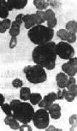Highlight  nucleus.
Returning <instances> with one entry per match:
<instances>
[{"mask_svg": "<svg viewBox=\"0 0 77 131\" xmlns=\"http://www.w3.org/2000/svg\"><path fill=\"white\" fill-rule=\"evenodd\" d=\"M32 121L38 129H46L50 123V115L46 109L40 108L34 113Z\"/></svg>", "mask_w": 77, "mask_h": 131, "instance_id": "obj_5", "label": "nucleus"}, {"mask_svg": "<svg viewBox=\"0 0 77 131\" xmlns=\"http://www.w3.org/2000/svg\"><path fill=\"white\" fill-rule=\"evenodd\" d=\"M62 70L69 77H74L77 74V58H72L62 65Z\"/></svg>", "mask_w": 77, "mask_h": 131, "instance_id": "obj_7", "label": "nucleus"}, {"mask_svg": "<svg viewBox=\"0 0 77 131\" xmlns=\"http://www.w3.org/2000/svg\"><path fill=\"white\" fill-rule=\"evenodd\" d=\"M34 4L38 9V10L40 11L43 9H46L50 5L49 1H46V0H34Z\"/></svg>", "mask_w": 77, "mask_h": 131, "instance_id": "obj_20", "label": "nucleus"}, {"mask_svg": "<svg viewBox=\"0 0 77 131\" xmlns=\"http://www.w3.org/2000/svg\"><path fill=\"white\" fill-rule=\"evenodd\" d=\"M7 7L9 10L10 11L12 9H21L28 4V0H8L6 1Z\"/></svg>", "mask_w": 77, "mask_h": 131, "instance_id": "obj_11", "label": "nucleus"}, {"mask_svg": "<svg viewBox=\"0 0 77 131\" xmlns=\"http://www.w3.org/2000/svg\"><path fill=\"white\" fill-rule=\"evenodd\" d=\"M33 15L36 25H41V24H43L46 21V16H45L44 11L38 10L36 13H34Z\"/></svg>", "mask_w": 77, "mask_h": 131, "instance_id": "obj_19", "label": "nucleus"}, {"mask_svg": "<svg viewBox=\"0 0 77 131\" xmlns=\"http://www.w3.org/2000/svg\"><path fill=\"white\" fill-rule=\"evenodd\" d=\"M68 81H69V76L66 75L65 73H58V75H56V81L57 84H58V88L60 89H63V88H66L67 84H68Z\"/></svg>", "mask_w": 77, "mask_h": 131, "instance_id": "obj_13", "label": "nucleus"}, {"mask_svg": "<svg viewBox=\"0 0 77 131\" xmlns=\"http://www.w3.org/2000/svg\"><path fill=\"white\" fill-rule=\"evenodd\" d=\"M23 16H24L23 14H19L18 16L16 17V20H15V21H16L17 23L20 24V25H21V24L23 23V21H22V18H23Z\"/></svg>", "mask_w": 77, "mask_h": 131, "instance_id": "obj_31", "label": "nucleus"}, {"mask_svg": "<svg viewBox=\"0 0 77 131\" xmlns=\"http://www.w3.org/2000/svg\"><path fill=\"white\" fill-rule=\"evenodd\" d=\"M63 93L64 99H65L68 102H73V101L74 100V99L76 98V95H74V93L69 92V90L65 89V88H63Z\"/></svg>", "mask_w": 77, "mask_h": 131, "instance_id": "obj_25", "label": "nucleus"}, {"mask_svg": "<svg viewBox=\"0 0 77 131\" xmlns=\"http://www.w3.org/2000/svg\"><path fill=\"white\" fill-rule=\"evenodd\" d=\"M26 78L30 83L39 84L47 80V75L43 67L39 65H28L23 69Z\"/></svg>", "mask_w": 77, "mask_h": 131, "instance_id": "obj_4", "label": "nucleus"}, {"mask_svg": "<svg viewBox=\"0 0 77 131\" xmlns=\"http://www.w3.org/2000/svg\"><path fill=\"white\" fill-rule=\"evenodd\" d=\"M4 123H5L6 125L9 126V128H10L12 130H17V129H19V128H20V124H19L18 121L16 119H15L13 117L6 116V117L4 118Z\"/></svg>", "mask_w": 77, "mask_h": 131, "instance_id": "obj_15", "label": "nucleus"}, {"mask_svg": "<svg viewBox=\"0 0 77 131\" xmlns=\"http://www.w3.org/2000/svg\"><path fill=\"white\" fill-rule=\"evenodd\" d=\"M10 26L11 21L9 19H4L0 21V34H4L9 28H10Z\"/></svg>", "mask_w": 77, "mask_h": 131, "instance_id": "obj_22", "label": "nucleus"}, {"mask_svg": "<svg viewBox=\"0 0 77 131\" xmlns=\"http://www.w3.org/2000/svg\"><path fill=\"white\" fill-rule=\"evenodd\" d=\"M55 100H57V93H55L54 92H51L47 95L45 96V97L39 101V103L38 105L40 108H44L47 111L50 106H51V104H53L55 102Z\"/></svg>", "mask_w": 77, "mask_h": 131, "instance_id": "obj_8", "label": "nucleus"}, {"mask_svg": "<svg viewBox=\"0 0 77 131\" xmlns=\"http://www.w3.org/2000/svg\"><path fill=\"white\" fill-rule=\"evenodd\" d=\"M31 94V90L29 88H26V86H21V90H20V98L21 100H29V97Z\"/></svg>", "mask_w": 77, "mask_h": 131, "instance_id": "obj_21", "label": "nucleus"}, {"mask_svg": "<svg viewBox=\"0 0 77 131\" xmlns=\"http://www.w3.org/2000/svg\"><path fill=\"white\" fill-rule=\"evenodd\" d=\"M12 86H13L15 88H21V86H23V82H22V81L21 80V79L16 78L12 81Z\"/></svg>", "mask_w": 77, "mask_h": 131, "instance_id": "obj_28", "label": "nucleus"}, {"mask_svg": "<svg viewBox=\"0 0 77 131\" xmlns=\"http://www.w3.org/2000/svg\"><path fill=\"white\" fill-rule=\"evenodd\" d=\"M12 111V117L21 123H29L32 121L34 109L31 104L21 102L19 100H13L9 103Z\"/></svg>", "mask_w": 77, "mask_h": 131, "instance_id": "obj_2", "label": "nucleus"}, {"mask_svg": "<svg viewBox=\"0 0 77 131\" xmlns=\"http://www.w3.org/2000/svg\"><path fill=\"white\" fill-rule=\"evenodd\" d=\"M57 35H58V38H60L62 40L67 41V43H69V44L74 43L77 39L75 34L69 33L66 29H59V30L57 32Z\"/></svg>", "mask_w": 77, "mask_h": 131, "instance_id": "obj_9", "label": "nucleus"}, {"mask_svg": "<svg viewBox=\"0 0 77 131\" xmlns=\"http://www.w3.org/2000/svg\"><path fill=\"white\" fill-rule=\"evenodd\" d=\"M41 100H42L41 95L39 94V93H31L30 97H29V100H30V103H31V105H38V104L39 103V101H40Z\"/></svg>", "mask_w": 77, "mask_h": 131, "instance_id": "obj_24", "label": "nucleus"}, {"mask_svg": "<svg viewBox=\"0 0 77 131\" xmlns=\"http://www.w3.org/2000/svg\"><path fill=\"white\" fill-rule=\"evenodd\" d=\"M19 130H21V131H32V128L28 125V123H23V125L20 126Z\"/></svg>", "mask_w": 77, "mask_h": 131, "instance_id": "obj_30", "label": "nucleus"}, {"mask_svg": "<svg viewBox=\"0 0 77 131\" xmlns=\"http://www.w3.org/2000/svg\"><path fill=\"white\" fill-rule=\"evenodd\" d=\"M76 120H77V116L76 114L72 115L70 117H69V124L72 126V128L70 130H74L76 129Z\"/></svg>", "mask_w": 77, "mask_h": 131, "instance_id": "obj_27", "label": "nucleus"}, {"mask_svg": "<svg viewBox=\"0 0 77 131\" xmlns=\"http://www.w3.org/2000/svg\"><path fill=\"white\" fill-rule=\"evenodd\" d=\"M17 45V39L16 37H11L10 42H9V48L14 49Z\"/></svg>", "mask_w": 77, "mask_h": 131, "instance_id": "obj_29", "label": "nucleus"}, {"mask_svg": "<svg viewBox=\"0 0 77 131\" xmlns=\"http://www.w3.org/2000/svg\"><path fill=\"white\" fill-rule=\"evenodd\" d=\"M47 112H48L49 115L51 116V117L52 119H58L61 117V107L58 104H51L49 109L47 110Z\"/></svg>", "mask_w": 77, "mask_h": 131, "instance_id": "obj_12", "label": "nucleus"}, {"mask_svg": "<svg viewBox=\"0 0 77 131\" xmlns=\"http://www.w3.org/2000/svg\"><path fill=\"white\" fill-rule=\"evenodd\" d=\"M1 108L3 110V112L5 113L6 116H9V117H12V111L10 109V106H9V104L4 103L1 105Z\"/></svg>", "mask_w": 77, "mask_h": 131, "instance_id": "obj_26", "label": "nucleus"}, {"mask_svg": "<svg viewBox=\"0 0 77 131\" xmlns=\"http://www.w3.org/2000/svg\"><path fill=\"white\" fill-rule=\"evenodd\" d=\"M56 53L57 56L64 60H69L72 58L74 55V49L70 44L65 41H61L56 45Z\"/></svg>", "mask_w": 77, "mask_h": 131, "instance_id": "obj_6", "label": "nucleus"}, {"mask_svg": "<svg viewBox=\"0 0 77 131\" xmlns=\"http://www.w3.org/2000/svg\"><path fill=\"white\" fill-rule=\"evenodd\" d=\"M20 29H21V25L16 21H12L10 28H9V35L11 37H17L20 34Z\"/></svg>", "mask_w": 77, "mask_h": 131, "instance_id": "obj_17", "label": "nucleus"}, {"mask_svg": "<svg viewBox=\"0 0 77 131\" xmlns=\"http://www.w3.org/2000/svg\"><path fill=\"white\" fill-rule=\"evenodd\" d=\"M22 21H23V23L25 25V28H27V29H31L32 28H34V26H36L33 14H28V15L23 16Z\"/></svg>", "mask_w": 77, "mask_h": 131, "instance_id": "obj_14", "label": "nucleus"}, {"mask_svg": "<svg viewBox=\"0 0 77 131\" xmlns=\"http://www.w3.org/2000/svg\"><path fill=\"white\" fill-rule=\"evenodd\" d=\"M64 97H63V90H61L60 88L58 89V93H57V100H63Z\"/></svg>", "mask_w": 77, "mask_h": 131, "instance_id": "obj_32", "label": "nucleus"}, {"mask_svg": "<svg viewBox=\"0 0 77 131\" xmlns=\"http://www.w3.org/2000/svg\"><path fill=\"white\" fill-rule=\"evenodd\" d=\"M32 58L37 65L44 69L48 70L55 69L57 60L55 42L50 41L44 45L36 46L32 53Z\"/></svg>", "mask_w": 77, "mask_h": 131, "instance_id": "obj_1", "label": "nucleus"}, {"mask_svg": "<svg viewBox=\"0 0 77 131\" xmlns=\"http://www.w3.org/2000/svg\"><path fill=\"white\" fill-rule=\"evenodd\" d=\"M69 92L74 93V95L77 96V85H76V80L74 77H69L68 81V84L66 86Z\"/></svg>", "mask_w": 77, "mask_h": 131, "instance_id": "obj_18", "label": "nucleus"}, {"mask_svg": "<svg viewBox=\"0 0 77 131\" xmlns=\"http://www.w3.org/2000/svg\"><path fill=\"white\" fill-rule=\"evenodd\" d=\"M9 11L5 0H0V18H3V20L8 18Z\"/></svg>", "mask_w": 77, "mask_h": 131, "instance_id": "obj_16", "label": "nucleus"}, {"mask_svg": "<svg viewBox=\"0 0 77 131\" xmlns=\"http://www.w3.org/2000/svg\"><path fill=\"white\" fill-rule=\"evenodd\" d=\"M46 21H47V28L53 29L58 24V20L56 18V15L51 9H48L45 11Z\"/></svg>", "mask_w": 77, "mask_h": 131, "instance_id": "obj_10", "label": "nucleus"}, {"mask_svg": "<svg viewBox=\"0 0 77 131\" xmlns=\"http://www.w3.org/2000/svg\"><path fill=\"white\" fill-rule=\"evenodd\" d=\"M28 36L34 45H44L51 41L54 36V30L43 25H36L28 32Z\"/></svg>", "mask_w": 77, "mask_h": 131, "instance_id": "obj_3", "label": "nucleus"}, {"mask_svg": "<svg viewBox=\"0 0 77 131\" xmlns=\"http://www.w3.org/2000/svg\"><path fill=\"white\" fill-rule=\"evenodd\" d=\"M66 30L71 34L77 33V21H69L66 23Z\"/></svg>", "mask_w": 77, "mask_h": 131, "instance_id": "obj_23", "label": "nucleus"}, {"mask_svg": "<svg viewBox=\"0 0 77 131\" xmlns=\"http://www.w3.org/2000/svg\"><path fill=\"white\" fill-rule=\"evenodd\" d=\"M4 101H5V99H4V95L2 93H0V106L3 105V104H4Z\"/></svg>", "mask_w": 77, "mask_h": 131, "instance_id": "obj_34", "label": "nucleus"}, {"mask_svg": "<svg viewBox=\"0 0 77 131\" xmlns=\"http://www.w3.org/2000/svg\"><path fill=\"white\" fill-rule=\"evenodd\" d=\"M46 131H50V130H57V131H61L62 129L60 128H57L56 127H54V126H49V127H47L46 128Z\"/></svg>", "mask_w": 77, "mask_h": 131, "instance_id": "obj_33", "label": "nucleus"}]
</instances>
